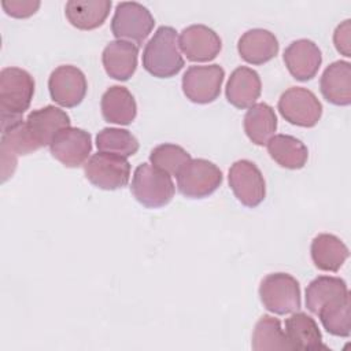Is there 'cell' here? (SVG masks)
<instances>
[{"mask_svg":"<svg viewBox=\"0 0 351 351\" xmlns=\"http://www.w3.org/2000/svg\"><path fill=\"white\" fill-rule=\"evenodd\" d=\"M259 298L266 310L284 315L300 308V287L288 273H270L259 285Z\"/></svg>","mask_w":351,"mask_h":351,"instance_id":"cell-4","label":"cell"},{"mask_svg":"<svg viewBox=\"0 0 351 351\" xmlns=\"http://www.w3.org/2000/svg\"><path fill=\"white\" fill-rule=\"evenodd\" d=\"M229 186L237 200L245 207L259 206L266 196L265 178L258 166L248 160H236L229 169Z\"/></svg>","mask_w":351,"mask_h":351,"instance_id":"cell-9","label":"cell"},{"mask_svg":"<svg viewBox=\"0 0 351 351\" xmlns=\"http://www.w3.org/2000/svg\"><path fill=\"white\" fill-rule=\"evenodd\" d=\"M348 295L350 292L343 278L318 276L306 288V307L313 314H317L324 306Z\"/></svg>","mask_w":351,"mask_h":351,"instance_id":"cell-25","label":"cell"},{"mask_svg":"<svg viewBox=\"0 0 351 351\" xmlns=\"http://www.w3.org/2000/svg\"><path fill=\"white\" fill-rule=\"evenodd\" d=\"M351 21L346 19L344 22H341L340 25H337L335 33H333V43L336 49L343 53L344 56L350 58L351 56V51H350V45H351Z\"/></svg>","mask_w":351,"mask_h":351,"instance_id":"cell-32","label":"cell"},{"mask_svg":"<svg viewBox=\"0 0 351 351\" xmlns=\"http://www.w3.org/2000/svg\"><path fill=\"white\" fill-rule=\"evenodd\" d=\"M130 191L136 200L147 208H159L170 203L176 186L171 176L158 167L141 163L136 167Z\"/></svg>","mask_w":351,"mask_h":351,"instance_id":"cell-2","label":"cell"},{"mask_svg":"<svg viewBox=\"0 0 351 351\" xmlns=\"http://www.w3.org/2000/svg\"><path fill=\"white\" fill-rule=\"evenodd\" d=\"M48 89L52 100L62 107L78 106L88 90L85 74L73 64L56 67L48 80Z\"/></svg>","mask_w":351,"mask_h":351,"instance_id":"cell-11","label":"cell"},{"mask_svg":"<svg viewBox=\"0 0 351 351\" xmlns=\"http://www.w3.org/2000/svg\"><path fill=\"white\" fill-rule=\"evenodd\" d=\"M252 350L255 351H282L292 350L281 328L278 318L263 315L255 324L252 332Z\"/></svg>","mask_w":351,"mask_h":351,"instance_id":"cell-27","label":"cell"},{"mask_svg":"<svg viewBox=\"0 0 351 351\" xmlns=\"http://www.w3.org/2000/svg\"><path fill=\"white\" fill-rule=\"evenodd\" d=\"M270 158L281 167L299 170L308 159L307 147L296 137L289 134H274L266 144Z\"/></svg>","mask_w":351,"mask_h":351,"instance_id":"cell-24","label":"cell"},{"mask_svg":"<svg viewBox=\"0 0 351 351\" xmlns=\"http://www.w3.org/2000/svg\"><path fill=\"white\" fill-rule=\"evenodd\" d=\"M155 19L149 10L137 1H122L115 7L111 32L118 40L141 44L152 32Z\"/></svg>","mask_w":351,"mask_h":351,"instance_id":"cell-7","label":"cell"},{"mask_svg":"<svg viewBox=\"0 0 351 351\" xmlns=\"http://www.w3.org/2000/svg\"><path fill=\"white\" fill-rule=\"evenodd\" d=\"M319 89L324 99L335 106L351 103V64L346 60L330 63L322 73Z\"/></svg>","mask_w":351,"mask_h":351,"instance_id":"cell-18","label":"cell"},{"mask_svg":"<svg viewBox=\"0 0 351 351\" xmlns=\"http://www.w3.org/2000/svg\"><path fill=\"white\" fill-rule=\"evenodd\" d=\"M37 0H4L1 3L4 11L14 18H29L40 8Z\"/></svg>","mask_w":351,"mask_h":351,"instance_id":"cell-31","label":"cell"},{"mask_svg":"<svg viewBox=\"0 0 351 351\" xmlns=\"http://www.w3.org/2000/svg\"><path fill=\"white\" fill-rule=\"evenodd\" d=\"M96 147L100 152L128 158L134 155L140 145L137 138L129 130L121 128H104L96 136Z\"/></svg>","mask_w":351,"mask_h":351,"instance_id":"cell-29","label":"cell"},{"mask_svg":"<svg viewBox=\"0 0 351 351\" xmlns=\"http://www.w3.org/2000/svg\"><path fill=\"white\" fill-rule=\"evenodd\" d=\"M191 159L192 158L188 151L171 143L160 144L149 154L151 165L170 176H177Z\"/></svg>","mask_w":351,"mask_h":351,"instance_id":"cell-30","label":"cell"},{"mask_svg":"<svg viewBox=\"0 0 351 351\" xmlns=\"http://www.w3.org/2000/svg\"><path fill=\"white\" fill-rule=\"evenodd\" d=\"M138 47L123 40L110 41L101 53L106 73L118 81H128L137 69Z\"/></svg>","mask_w":351,"mask_h":351,"instance_id":"cell-17","label":"cell"},{"mask_svg":"<svg viewBox=\"0 0 351 351\" xmlns=\"http://www.w3.org/2000/svg\"><path fill=\"white\" fill-rule=\"evenodd\" d=\"M282 59L295 80L308 81L318 73L322 63V53L314 41L300 38L292 41L285 48Z\"/></svg>","mask_w":351,"mask_h":351,"instance_id":"cell-15","label":"cell"},{"mask_svg":"<svg viewBox=\"0 0 351 351\" xmlns=\"http://www.w3.org/2000/svg\"><path fill=\"white\" fill-rule=\"evenodd\" d=\"M310 254L317 269L324 271H339L350 252L347 245L335 234L321 233L311 241Z\"/></svg>","mask_w":351,"mask_h":351,"instance_id":"cell-21","label":"cell"},{"mask_svg":"<svg viewBox=\"0 0 351 351\" xmlns=\"http://www.w3.org/2000/svg\"><path fill=\"white\" fill-rule=\"evenodd\" d=\"M280 49L277 37L266 29L247 30L237 43V51L250 64H263L271 60Z\"/></svg>","mask_w":351,"mask_h":351,"instance_id":"cell-19","label":"cell"},{"mask_svg":"<svg viewBox=\"0 0 351 351\" xmlns=\"http://www.w3.org/2000/svg\"><path fill=\"white\" fill-rule=\"evenodd\" d=\"M219 167L203 158L191 159L177 174L180 193L189 199H203L214 193L222 184Z\"/></svg>","mask_w":351,"mask_h":351,"instance_id":"cell-5","label":"cell"},{"mask_svg":"<svg viewBox=\"0 0 351 351\" xmlns=\"http://www.w3.org/2000/svg\"><path fill=\"white\" fill-rule=\"evenodd\" d=\"M244 132L255 145H266L277 130V117L266 103H255L244 115Z\"/></svg>","mask_w":351,"mask_h":351,"instance_id":"cell-26","label":"cell"},{"mask_svg":"<svg viewBox=\"0 0 351 351\" xmlns=\"http://www.w3.org/2000/svg\"><path fill=\"white\" fill-rule=\"evenodd\" d=\"M143 67L156 78H170L184 67L178 34L171 26H160L145 44Z\"/></svg>","mask_w":351,"mask_h":351,"instance_id":"cell-1","label":"cell"},{"mask_svg":"<svg viewBox=\"0 0 351 351\" xmlns=\"http://www.w3.org/2000/svg\"><path fill=\"white\" fill-rule=\"evenodd\" d=\"M285 336L292 350L326 348L315 319L302 311H295L285 319Z\"/></svg>","mask_w":351,"mask_h":351,"instance_id":"cell-23","label":"cell"},{"mask_svg":"<svg viewBox=\"0 0 351 351\" xmlns=\"http://www.w3.org/2000/svg\"><path fill=\"white\" fill-rule=\"evenodd\" d=\"M317 315L325 330L333 336L348 337L351 333L350 295L324 306Z\"/></svg>","mask_w":351,"mask_h":351,"instance_id":"cell-28","label":"cell"},{"mask_svg":"<svg viewBox=\"0 0 351 351\" xmlns=\"http://www.w3.org/2000/svg\"><path fill=\"white\" fill-rule=\"evenodd\" d=\"M261 90L259 74L247 66H240L232 71L226 82L225 95L232 106L244 110L255 104L261 96Z\"/></svg>","mask_w":351,"mask_h":351,"instance_id":"cell-16","label":"cell"},{"mask_svg":"<svg viewBox=\"0 0 351 351\" xmlns=\"http://www.w3.org/2000/svg\"><path fill=\"white\" fill-rule=\"evenodd\" d=\"M278 111L281 117L296 126L313 128L322 115V104L317 96L302 86H291L278 99Z\"/></svg>","mask_w":351,"mask_h":351,"instance_id":"cell-8","label":"cell"},{"mask_svg":"<svg viewBox=\"0 0 351 351\" xmlns=\"http://www.w3.org/2000/svg\"><path fill=\"white\" fill-rule=\"evenodd\" d=\"M70 117L55 106H45L32 111L25 119L26 129L38 148L51 145L55 136L70 126Z\"/></svg>","mask_w":351,"mask_h":351,"instance_id":"cell-14","label":"cell"},{"mask_svg":"<svg viewBox=\"0 0 351 351\" xmlns=\"http://www.w3.org/2000/svg\"><path fill=\"white\" fill-rule=\"evenodd\" d=\"M111 4L110 0H70L66 3L64 14L74 27L93 30L104 23Z\"/></svg>","mask_w":351,"mask_h":351,"instance_id":"cell-22","label":"cell"},{"mask_svg":"<svg viewBox=\"0 0 351 351\" xmlns=\"http://www.w3.org/2000/svg\"><path fill=\"white\" fill-rule=\"evenodd\" d=\"M49 149L63 166L80 167L85 165L92 151V137L84 129L69 126L55 136Z\"/></svg>","mask_w":351,"mask_h":351,"instance_id":"cell-12","label":"cell"},{"mask_svg":"<svg viewBox=\"0 0 351 351\" xmlns=\"http://www.w3.org/2000/svg\"><path fill=\"white\" fill-rule=\"evenodd\" d=\"M34 95V80L23 69L4 67L0 71L1 119L21 118Z\"/></svg>","mask_w":351,"mask_h":351,"instance_id":"cell-3","label":"cell"},{"mask_svg":"<svg viewBox=\"0 0 351 351\" xmlns=\"http://www.w3.org/2000/svg\"><path fill=\"white\" fill-rule=\"evenodd\" d=\"M180 49L191 62H210L221 52L219 36L206 25H191L178 37Z\"/></svg>","mask_w":351,"mask_h":351,"instance_id":"cell-13","label":"cell"},{"mask_svg":"<svg viewBox=\"0 0 351 351\" xmlns=\"http://www.w3.org/2000/svg\"><path fill=\"white\" fill-rule=\"evenodd\" d=\"M84 173L86 180L96 188L115 191L128 185L130 163L121 155L97 152L85 162Z\"/></svg>","mask_w":351,"mask_h":351,"instance_id":"cell-6","label":"cell"},{"mask_svg":"<svg viewBox=\"0 0 351 351\" xmlns=\"http://www.w3.org/2000/svg\"><path fill=\"white\" fill-rule=\"evenodd\" d=\"M223 78L219 64L191 66L182 75V92L192 103L207 104L219 96Z\"/></svg>","mask_w":351,"mask_h":351,"instance_id":"cell-10","label":"cell"},{"mask_svg":"<svg viewBox=\"0 0 351 351\" xmlns=\"http://www.w3.org/2000/svg\"><path fill=\"white\" fill-rule=\"evenodd\" d=\"M103 118L110 123L130 125L137 115V104L130 90L121 85L110 86L101 96Z\"/></svg>","mask_w":351,"mask_h":351,"instance_id":"cell-20","label":"cell"}]
</instances>
